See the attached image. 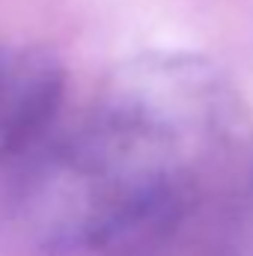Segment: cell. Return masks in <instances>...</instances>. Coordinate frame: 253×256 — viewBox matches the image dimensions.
<instances>
[{
  "label": "cell",
  "instance_id": "cell-1",
  "mask_svg": "<svg viewBox=\"0 0 253 256\" xmlns=\"http://www.w3.org/2000/svg\"><path fill=\"white\" fill-rule=\"evenodd\" d=\"M242 98L194 54H140L18 176L27 236L54 256H218L253 188Z\"/></svg>",
  "mask_w": 253,
  "mask_h": 256
},
{
  "label": "cell",
  "instance_id": "cell-2",
  "mask_svg": "<svg viewBox=\"0 0 253 256\" xmlns=\"http://www.w3.org/2000/svg\"><path fill=\"white\" fill-rule=\"evenodd\" d=\"M66 102L63 60L36 42L0 39V170L21 167L57 131Z\"/></svg>",
  "mask_w": 253,
  "mask_h": 256
}]
</instances>
